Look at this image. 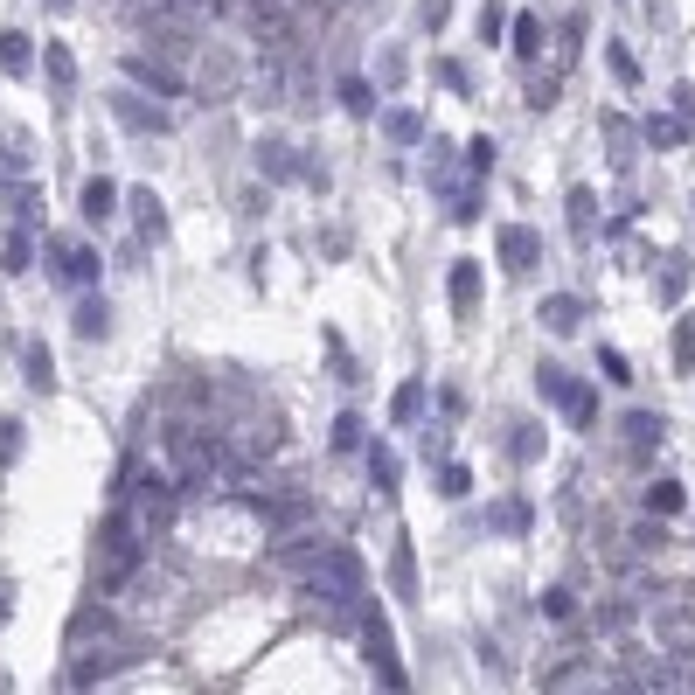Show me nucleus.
Returning <instances> with one entry per match:
<instances>
[{
    "label": "nucleus",
    "instance_id": "nucleus-46",
    "mask_svg": "<svg viewBox=\"0 0 695 695\" xmlns=\"http://www.w3.org/2000/svg\"><path fill=\"white\" fill-rule=\"evenodd\" d=\"M501 28H508V14H501V0H487L480 7V42H501Z\"/></svg>",
    "mask_w": 695,
    "mask_h": 695
},
{
    "label": "nucleus",
    "instance_id": "nucleus-49",
    "mask_svg": "<svg viewBox=\"0 0 695 695\" xmlns=\"http://www.w3.org/2000/svg\"><path fill=\"white\" fill-rule=\"evenodd\" d=\"M438 411H445V424H466V397L445 383V390H438Z\"/></svg>",
    "mask_w": 695,
    "mask_h": 695
},
{
    "label": "nucleus",
    "instance_id": "nucleus-44",
    "mask_svg": "<svg viewBox=\"0 0 695 695\" xmlns=\"http://www.w3.org/2000/svg\"><path fill=\"white\" fill-rule=\"evenodd\" d=\"M563 383H570V369H563V362H536V390H543V397H563Z\"/></svg>",
    "mask_w": 695,
    "mask_h": 695
},
{
    "label": "nucleus",
    "instance_id": "nucleus-10",
    "mask_svg": "<svg viewBox=\"0 0 695 695\" xmlns=\"http://www.w3.org/2000/svg\"><path fill=\"white\" fill-rule=\"evenodd\" d=\"M445 292H452V313H459V320H473V313H480L487 278H480V265H473V258H459V265L445 272Z\"/></svg>",
    "mask_w": 695,
    "mask_h": 695
},
{
    "label": "nucleus",
    "instance_id": "nucleus-47",
    "mask_svg": "<svg viewBox=\"0 0 695 695\" xmlns=\"http://www.w3.org/2000/svg\"><path fill=\"white\" fill-rule=\"evenodd\" d=\"M21 438H28V431L7 417V424H0V466H14V459H21Z\"/></svg>",
    "mask_w": 695,
    "mask_h": 695
},
{
    "label": "nucleus",
    "instance_id": "nucleus-38",
    "mask_svg": "<svg viewBox=\"0 0 695 695\" xmlns=\"http://www.w3.org/2000/svg\"><path fill=\"white\" fill-rule=\"evenodd\" d=\"M605 63H612V77H619V84H633V91H640V63H633V49H626V42H605Z\"/></svg>",
    "mask_w": 695,
    "mask_h": 695
},
{
    "label": "nucleus",
    "instance_id": "nucleus-11",
    "mask_svg": "<svg viewBox=\"0 0 695 695\" xmlns=\"http://www.w3.org/2000/svg\"><path fill=\"white\" fill-rule=\"evenodd\" d=\"M251 160H258V174H265V188H278V181H299V160H306V153H292L285 139H258Z\"/></svg>",
    "mask_w": 695,
    "mask_h": 695
},
{
    "label": "nucleus",
    "instance_id": "nucleus-32",
    "mask_svg": "<svg viewBox=\"0 0 695 695\" xmlns=\"http://www.w3.org/2000/svg\"><path fill=\"white\" fill-rule=\"evenodd\" d=\"M668 355H675V376H695V320H675Z\"/></svg>",
    "mask_w": 695,
    "mask_h": 695
},
{
    "label": "nucleus",
    "instance_id": "nucleus-25",
    "mask_svg": "<svg viewBox=\"0 0 695 695\" xmlns=\"http://www.w3.org/2000/svg\"><path fill=\"white\" fill-rule=\"evenodd\" d=\"M28 265H35V237H28L21 223H7V244H0V272H7V278H21Z\"/></svg>",
    "mask_w": 695,
    "mask_h": 695
},
{
    "label": "nucleus",
    "instance_id": "nucleus-19",
    "mask_svg": "<svg viewBox=\"0 0 695 695\" xmlns=\"http://www.w3.org/2000/svg\"><path fill=\"white\" fill-rule=\"evenodd\" d=\"M35 63H42V49H35L21 28H0V70H7V77H28Z\"/></svg>",
    "mask_w": 695,
    "mask_h": 695
},
{
    "label": "nucleus",
    "instance_id": "nucleus-51",
    "mask_svg": "<svg viewBox=\"0 0 695 695\" xmlns=\"http://www.w3.org/2000/svg\"><path fill=\"white\" fill-rule=\"evenodd\" d=\"M543 612H550V619H570V612H577V591H550Z\"/></svg>",
    "mask_w": 695,
    "mask_h": 695
},
{
    "label": "nucleus",
    "instance_id": "nucleus-53",
    "mask_svg": "<svg viewBox=\"0 0 695 695\" xmlns=\"http://www.w3.org/2000/svg\"><path fill=\"white\" fill-rule=\"evenodd\" d=\"M633 543H640V550H661V543H668V529H661V522H640V529H633Z\"/></svg>",
    "mask_w": 695,
    "mask_h": 695
},
{
    "label": "nucleus",
    "instance_id": "nucleus-40",
    "mask_svg": "<svg viewBox=\"0 0 695 695\" xmlns=\"http://www.w3.org/2000/svg\"><path fill=\"white\" fill-rule=\"evenodd\" d=\"M438 84H445L452 98H466V91H473V77H466V63H459V56H438Z\"/></svg>",
    "mask_w": 695,
    "mask_h": 695
},
{
    "label": "nucleus",
    "instance_id": "nucleus-29",
    "mask_svg": "<svg viewBox=\"0 0 695 695\" xmlns=\"http://www.w3.org/2000/svg\"><path fill=\"white\" fill-rule=\"evenodd\" d=\"M591 230H598V195H591V188H570V237L584 244Z\"/></svg>",
    "mask_w": 695,
    "mask_h": 695
},
{
    "label": "nucleus",
    "instance_id": "nucleus-9",
    "mask_svg": "<svg viewBox=\"0 0 695 695\" xmlns=\"http://www.w3.org/2000/svg\"><path fill=\"white\" fill-rule=\"evenodd\" d=\"M536 265H543V237H536L529 223H508V230H501V272L529 278Z\"/></svg>",
    "mask_w": 695,
    "mask_h": 695
},
{
    "label": "nucleus",
    "instance_id": "nucleus-26",
    "mask_svg": "<svg viewBox=\"0 0 695 695\" xmlns=\"http://www.w3.org/2000/svg\"><path fill=\"white\" fill-rule=\"evenodd\" d=\"M661 438H668L661 411H626V445H633V452H654Z\"/></svg>",
    "mask_w": 695,
    "mask_h": 695
},
{
    "label": "nucleus",
    "instance_id": "nucleus-7",
    "mask_svg": "<svg viewBox=\"0 0 695 695\" xmlns=\"http://www.w3.org/2000/svg\"><path fill=\"white\" fill-rule=\"evenodd\" d=\"M126 216H133V244H139V251H160V244H167V209H160V195H153V188H133Z\"/></svg>",
    "mask_w": 695,
    "mask_h": 695
},
{
    "label": "nucleus",
    "instance_id": "nucleus-30",
    "mask_svg": "<svg viewBox=\"0 0 695 695\" xmlns=\"http://www.w3.org/2000/svg\"><path fill=\"white\" fill-rule=\"evenodd\" d=\"M42 70H49V84H56V91H70V84H77V56H70L63 42H49V49H42Z\"/></svg>",
    "mask_w": 695,
    "mask_h": 695
},
{
    "label": "nucleus",
    "instance_id": "nucleus-27",
    "mask_svg": "<svg viewBox=\"0 0 695 695\" xmlns=\"http://www.w3.org/2000/svg\"><path fill=\"white\" fill-rule=\"evenodd\" d=\"M390 584H397V598H417V556H411V536H397V550H390Z\"/></svg>",
    "mask_w": 695,
    "mask_h": 695
},
{
    "label": "nucleus",
    "instance_id": "nucleus-37",
    "mask_svg": "<svg viewBox=\"0 0 695 695\" xmlns=\"http://www.w3.org/2000/svg\"><path fill=\"white\" fill-rule=\"evenodd\" d=\"M543 42H550V35H543V21H536V14H522V21H515V56L529 63V56H543Z\"/></svg>",
    "mask_w": 695,
    "mask_h": 695
},
{
    "label": "nucleus",
    "instance_id": "nucleus-4",
    "mask_svg": "<svg viewBox=\"0 0 695 695\" xmlns=\"http://www.w3.org/2000/svg\"><path fill=\"white\" fill-rule=\"evenodd\" d=\"M126 77H133L146 98H160V105H174V98L195 91L188 63H174V56H160V49H126Z\"/></svg>",
    "mask_w": 695,
    "mask_h": 695
},
{
    "label": "nucleus",
    "instance_id": "nucleus-5",
    "mask_svg": "<svg viewBox=\"0 0 695 695\" xmlns=\"http://www.w3.org/2000/svg\"><path fill=\"white\" fill-rule=\"evenodd\" d=\"M98 272H105V258H98L91 244H77V237H56V244H49V278H56V285L91 292V285H98Z\"/></svg>",
    "mask_w": 695,
    "mask_h": 695
},
{
    "label": "nucleus",
    "instance_id": "nucleus-14",
    "mask_svg": "<svg viewBox=\"0 0 695 695\" xmlns=\"http://www.w3.org/2000/svg\"><path fill=\"white\" fill-rule=\"evenodd\" d=\"M543 452H550V431H543V417H522V424L508 431V459H515V466H536Z\"/></svg>",
    "mask_w": 695,
    "mask_h": 695
},
{
    "label": "nucleus",
    "instance_id": "nucleus-23",
    "mask_svg": "<svg viewBox=\"0 0 695 695\" xmlns=\"http://www.w3.org/2000/svg\"><path fill=\"white\" fill-rule=\"evenodd\" d=\"M7 216H14L21 230H35V223H42V188H35V181H7Z\"/></svg>",
    "mask_w": 695,
    "mask_h": 695
},
{
    "label": "nucleus",
    "instance_id": "nucleus-1",
    "mask_svg": "<svg viewBox=\"0 0 695 695\" xmlns=\"http://www.w3.org/2000/svg\"><path fill=\"white\" fill-rule=\"evenodd\" d=\"M278 563L320 598V605H341V612H355L362 598H369V570H362V556L348 550V543H334V536H320V529H292V536H278Z\"/></svg>",
    "mask_w": 695,
    "mask_h": 695
},
{
    "label": "nucleus",
    "instance_id": "nucleus-33",
    "mask_svg": "<svg viewBox=\"0 0 695 695\" xmlns=\"http://www.w3.org/2000/svg\"><path fill=\"white\" fill-rule=\"evenodd\" d=\"M327 445H334V452H362V445H369V438H362V411H341V417H334Z\"/></svg>",
    "mask_w": 695,
    "mask_h": 695
},
{
    "label": "nucleus",
    "instance_id": "nucleus-22",
    "mask_svg": "<svg viewBox=\"0 0 695 695\" xmlns=\"http://www.w3.org/2000/svg\"><path fill=\"white\" fill-rule=\"evenodd\" d=\"M362 459H369V487H376V494H397V480H404V473H397V452H390L383 438H369Z\"/></svg>",
    "mask_w": 695,
    "mask_h": 695
},
{
    "label": "nucleus",
    "instance_id": "nucleus-16",
    "mask_svg": "<svg viewBox=\"0 0 695 695\" xmlns=\"http://www.w3.org/2000/svg\"><path fill=\"white\" fill-rule=\"evenodd\" d=\"M424 404H431V390H424V376H411V383H397V397H390V424H397V431H417V417H424Z\"/></svg>",
    "mask_w": 695,
    "mask_h": 695
},
{
    "label": "nucleus",
    "instance_id": "nucleus-42",
    "mask_svg": "<svg viewBox=\"0 0 695 695\" xmlns=\"http://www.w3.org/2000/svg\"><path fill=\"white\" fill-rule=\"evenodd\" d=\"M327 348H334V376H341V383L355 390V383H362V362L348 355V341H341V334H327Z\"/></svg>",
    "mask_w": 695,
    "mask_h": 695
},
{
    "label": "nucleus",
    "instance_id": "nucleus-34",
    "mask_svg": "<svg viewBox=\"0 0 695 695\" xmlns=\"http://www.w3.org/2000/svg\"><path fill=\"white\" fill-rule=\"evenodd\" d=\"M438 494H445V501H466V494H473V466L445 459V466H438Z\"/></svg>",
    "mask_w": 695,
    "mask_h": 695
},
{
    "label": "nucleus",
    "instance_id": "nucleus-2",
    "mask_svg": "<svg viewBox=\"0 0 695 695\" xmlns=\"http://www.w3.org/2000/svg\"><path fill=\"white\" fill-rule=\"evenodd\" d=\"M348 619H355V647H362V661L376 668V682H383L390 695H404V661H397V647H390V619H383V605L362 598Z\"/></svg>",
    "mask_w": 695,
    "mask_h": 695
},
{
    "label": "nucleus",
    "instance_id": "nucleus-20",
    "mask_svg": "<svg viewBox=\"0 0 695 695\" xmlns=\"http://www.w3.org/2000/svg\"><path fill=\"white\" fill-rule=\"evenodd\" d=\"M640 133H647V146H654V153H675V146H689V126H682L675 112H647V119H640Z\"/></svg>",
    "mask_w": 695,
    "mask_h": 695
},
{
    "label": "nucleus",
    "instance_id": "nucleus-18",
    "mask_svg": "<svg viewBox=\"0 0 695 695\" xmlns=\"http://www.w3.org/2000/svg\"><path fill=\"white\" fill-rule=\"evenodd\" d=\"M70 327H77L84 341H105V334H112V306H105L98 292H84V299L70 306Z\"/></svg>",
    "mask_w": 695,
    "mask_h": 695
},
{
    "label": "nucleus",
    "instance_id": "nucleus-24",
    "mask_svg": "<svg viewBox=\"0 0 695 695\" xmlns=\"http://www.w3.org/2000/svg\"><path fill=\"white\" fill-rule=\"evenodd\" d=\"M21 376H28V390H35V397H49V390H56V369H49V348H42V341H21Z\"/></svg>",
    "mask_w": 695,
    "mask_h": 695
},
{
    "label": "nucleus",
    "instance_id": "nucleus-15",
    "mask_svg": "<svg viewBox=\"0 0 695 695\" xmlns=\"http://www.w3.org/2000/svg\"><path fill=\"white\" fill-rule=\"evenodd\" d=\"M556 404H563V417H570V424H577V431H591V424H598V390H591V383H584V376H570V383H563V397H556Z\"/></svg>",
    "mask_w": 695,
    "mask_h": 695
},
{
    "label": "nucleus",
    "instance_id": "nucleus-56",
    "mask_svg": "<svg viewBox=\"0 0 695 695\" xmlns=\"http://www.w3.org/2000/svg\"><path fill=\"white\" fill-rule=\"evenodd\" d=\"M49 7H70V0H49Z\"/></svg>",
    "mask_w": 695,
    "mask_h": 695
},
{
    "label": "nucleus",
    "instance_id": "nucleus-31",
    "mask_svg": "<svg viewBox=\"0 0 695 695\" xmlns=\"http://www.w3.org/2000/svg\"><path fill=\"white\" fill-rule=\"evenodd\" d=\"M480 209H487V188L480 181H459L452 188V223H480Z\"/></svg>",
    "mask_w": 695,
    "mask_h": 695
},
{
    "label": "nucleus",
    "instance_id": "nucleus-41",
    "mask_svg": "<svg viewBox=\"0 0 695 695\" xmlns=\"http://www.w3.org/2000/svg\"><path fill=\"white\" fill-rule=\"evenodd\" d=\"M598 376H605V383H633V362H626V355L605 341V348H598Z\"/></svg>",
    "mask_w": 695,
    "mask_h": 695
},
{
    "label": "nucleus",
    "instance_id": "nucleus-48",
    "mask_svg": "<svg viewBox=\"0 0 695 695\" xmlns=\"http://www.w3.org/2000/svg\"><path fill=\"white\" fill-rule=\"evenodd\" d=\"M417 21H424V28H431V35H438V28H445V21H452V0H417Z\"/></svg>",
    "mask_w": 695,
    "mask_h": 695
},
{
    "label": "nucleus",
    "instance_id": "nucleus-13",
    "mask_svg": "<svg viewBox=\"0 0 695 695\" xmlns=\"http://www.w3.org/2000/svg\"><path fill=\"white\" fill-rule=\"evenodd\" d=\"M334 98H341V112H355V119H376V77L348 70V77H334Z\"/></svg>",
    "mask_w": 695,
    "mask_h": 695
},
{
    "label": "nucleus",
    "instance_id": "nucleus-21",
    "mask_svg": "<svg viewBox=\"0 0 695 695\" xmlns=\"http://www.w3.org/2000/svg\"><path fill=\"white\" fill-rule=\"evenodd\" d=\"M543 327H550V334H577V327H584V299H577V292H550V299H543Z\"/></svg>",
    "mask_w": 695,
    "mask_h": 695
},
{
    "label": "nucleus",
    "instance_id": "nucleus-12",
    "mask_svg": "<svg viewBox=\"0 0 695 695\" xmlns=\"http://www.w3.org/2000/svg\"><path fill=\"white\" fill-rule=\"evenodd\" d=\"M285 77H292L285 56H265V63L251 70V105H258V112H278V105H285Z\"/></svg>",
    "mask_w": 695,
    "mask_h": 695
},
{
    "label": "nucleus",
    "instance_id": "nucleus-35",
    "mask_svg": "<svg viewBox=\"0 0 695 695\" xmlns=\"http://www.w3.org/2000/svg\"><path fill=\"white\" fill-rule=\"evenodd\" d=\"M647 508H654V515H682V508H689L682 480H654V487H647Z\"/></svg>",
    "mask_w": 695,
    "mask_h": 695
},
{
    "label": "nucleus",
    "instance_id": "nucleus-36",
    "mask_svg": "<svg viewBox=\"0 0 695 695\" xmlns=\"http://www.w3.org/2000/svg\"><path fill=\"white\" fill-rule=\"evenodd\" d=\"M459 160H466V181H487V174H494V139H480V133H473Z\"/></svg>",
    "mask_w": 695,
    "mask_h": 695
},
{
    "label": "nucleus",
    "instance_id": "nucleus-43",
    "mask_svg": "<svg viewBox=\"0 0 695 695\" xmlns=\"http://www.w3.org/2000/svg\"><path fill=\"white\" fill-rule=\"evenodd\" d=\"M0 167H7L14 181L28 174V139H21V133H7V139H0Z\"/></svg>",
    "mask_w": 695,
    "mask_h": 695
},
{
    "label": "nucleus",
    "instance_id": "nucleus-45",
    "mask_svg": "<svg viewBox=\"0 0 695 695\" xmlns=\"http://www.w3.org/2000/svg\"><path fill=\"white\" fill-rule=\"evenodd\" d=\"M376 84H390V91L404 84V49H383V56H376Z\"/></svg>",
    "mask_w": 695,
    "mask_h": 695
},
{
    "label": "nucleus",
    "instance_id": "nucleus-6",
    "mask_svg": "<svg viewBox=\"0 0 695 695\" xmlns=\"http://www.w3.org/2000/svg\"><path fill=\"white\" fill-rule=\"evenodd\" d=\"M105 105H112V119H119L126 133H153V139L174 133V112H167L160 98H146V91H112Z\"/></svg>",
    "mask_w": 695,
    "mask_h": 695
},
{
    "label": "nucleus",
    "instance_id": "nucleus-39",
    "mask_svg": "<svg viewBox=\"0 0 695 695\" xmlns=\"http://www.w3.org/2000/svg\"><path fill=\"white\" fill-rule=\"evenodd\" d=\"M682 285H689V251H675L661 265V299H682Z\"/></svg>",
    "mask_w": 695,
    "mask_h": 695
},
{
    "label": "nucleus",
    "instance_id": "nucleus-28",
    "mask_svg": "<svg viewBox=\"0 0 695 695\" xmlns=\"http://www.w3.org/2000/svg\"><path fill=\"white\" fill-rule=\"evenodd\" d=\"M383 139H390V146H417V139H424V119H417L411 105H397V112H383Z\"/></svg>",
    "mask_w": 695,
    "mask_h": 695
},
{
    "label": "nucleus",
    "instance_id": "nucleus-55",
    "mask_svg": "<svg viewBox=\"0 0 695 695\" xmlns=\"http://www.w3.org/2000/svg\"><path fill=\"white\" fill-rule=\"evenodd\" d=\"M0 619H7V591H0Z\"/></svg>",
    "mask_w": 695,
    "mask_h": 695
},
{
    "label": "nucleus",
    "instance_id": "nucleus-8",
    "mask_svg": "<svg viewBox=\"0 0 695 695\" xmlns=\"http://www.w3.org/2000/svg\"><path fill=\"white\" fill-rule=\"evenodd\" d=\"M480 529H487V536H529V529H536V508H529L522 494H501V501L480 508Z\"/></svg>",
    "mask_w": 695,
    "mask_h": 695
},
{
    "label": "nucleus",
    "instance_id": "nucleus-54",
    "mask_svg": "<svg viewBox=\"0 0 695 695\" xmlns=\"http://www.w3.org/2000/svg\"><path fill=\"white\" fill-rule=\"evenodd\" d=\"M675 119H682V126L695 119V84H675Z\"/></svg>",
    "mask_w": 695,
    "mask_h": 695
},
{
    "label": "nucleus",
    "instance_id": "nucleus-50",
    "mask_svg": "<svg viewBox=\"0 0 695 695\" xmlns=\"http://www.w3.org/2000/svg\"><path fill=\"white\" fill-rule=\"evenodd\" d=\"M556 105V77H543V84H529V112H550Z\"/></svg>",
    "mask_w": 695,
    "mask_h": 695
},
{
    "label": "nucleus",
    "instance_id": "nucleus-52",
    "mask_svg": "<svg viewBox=\"0 0 695 695\" xmlns=\"http://www.w3.org/2000/svg\"><path fill=\"white\" fill-rule=\"evenodd\" d=\"M265 209H272V188H265V181H258V188H244V216H265Z\"/></svg>",
    "mask_w": 695,
    "mask_h": 695
},
{
    "label": "nucleus",
    "instance_id": "nucleus-17",
    "mask_svg": "<svg viewBox=\"0 0 695 695\" xmlns=\"http://www.w3.org/2000/svg\"><path fill=\"white\" fill-rule=\"evenodd\" d=\"M77 209H84V223H112V216H119V188H112L105 174H91L84 195H77Z\"/></svg>",
    "mask_w": 695,
    "mask_h": 695
},
{
    "label": "nucleus",
    "instance_id": "nucleus-3",
    "mask_svg": "<svg viewBox=\"0 0 695 695\" xmlns=\"http://www.w3.org/2000/svg\"><path fill=\"white\" fill-rule=\"evenodd\" d=\"M195 98L202 105H223V98H237V91H251V63L237 56V49H223V42H202V56H195Z\"/></svg>",
    "mask_w": 695,
    "mask_h": 695
}]
</instances>
